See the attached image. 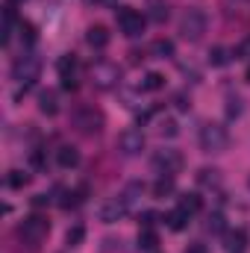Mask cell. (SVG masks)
Listing matches in <instances>:
<instances>
[{
  "instance_id": "8992f818",
  "label": "cell",
  "mask_w": 250,
  "mask_h": 253,
  "mask_svg": "<svg viewBox=\"0 0 250 253\" xmlns=\"http://www.w3.org/2000/svg\"><path fill=\"white\" fill-rule=\"evenodd\" d=\"M121 83V68L112 62H97L91 65V85L97 91H109Z\"/></svg>"
},
{
  "instance_id": "9c48e42d",
  "label": "cell",
  "mask_w": 250,
  "mask_h": 253,
  "mask_svg": "<svg viewBox=\"0 0 250 253\" xmlns=\"http://www.w3.org/2000/svg\"><path fill=\"white\" fill-rule=\"evenodd\" d=\"M144 144H147V138H144V132L135 129V126H126L124 132L118 135V150H121L124 156H138V153L144 150Z\"/></svg>"
},
{
  "instance_id": "8fae6325",
  "label": "cell",
  "mask_w": 250,
  "mask_h": 253,
  "mask_svg": "<svg viewBox=\"0 0 250 253\" xmlns=\"http://www.w3.org/2000/svg\"><path fill=\"white\" fill-rule=\"evenodd\" d=\"M126 212H129V203L124 200V194L121 197H109L103 206H100V221L103 224H115V221H121Z\"/></svg>"
},
{
  "instance_id": "9a60e30c",
  "label": "cell",
  "mask_w": 250,
  "mask_h": 253,
  "mask_svg": "<svg viewBox=\"0 0 250 253\" xmlns=\"http://www.w3.org/2000/svg\"><path fill=\"white\" fill-rule=\"evenodd\" d=\"M56 162H59V168H77L80 165V150L74 144H62L56 150Z\"/></svg>"
},
{
  "instance_id": "8d00e7d4",
  "label": "cell",
  "mask_w": 250,
  "mask_h": 253,
  "mask_svg": "<svg viewBox=\"0 0 250 253\" xmlns=\"http://www.w3.org/2000/svg\"><path fill=\"white\" fill-rule=\"evenodd\" d=\"M174 103H177L180 109H188V106H191V103L186 100V94H177V97H174Z\"/></svg>"
},
{
  "instance_id": "7c38bea8",
  "label": "cell",
  "mask_w": 250,
  "mask_h": 253,
  "mask_svg": "<svg viewBox=\"0 0 250 253\" xmlns=\"http://www.w3.org/2000/svg\"><path fill=\"white\" fill-rule=\"evenodd\" d=\"M224 248H227V253H245V248H248V230L245 227L230 230L227 239H224Z\"/></svg>"
},
{
  "instance_id": "e575fe53",
  "label": "cell",
  "mask_w": 250,
  "mask_h": 253,
  "mask_svg": "<svg viewBox=\"0 0 250 253\" xmlns=\"http://www.w3.org/2000/svg\"><path fill=\"white\" fill-rule=\"evenodd\" d=\"M183 253H209V248H206L203 242H191V245H188Z\"/></svg>"
},
{
  "instance_id": "d6986e66",
  "label": "cell",
  "mask_w": 250,
  "mask_h": 253,
  "mask_svg": "<svg viewBox=\"0 0 250 253\" xmlns=\"http://www.w3.org/2000/svg\"><path fill=\"white\" fill-rule=\"evenodd\" d=\"M174 50H177V47H174V42H171V39H156V42L150 44V53H153L156 59H171V56H174Z\"/></svg>"
},
{
  "instance_id": "6da1fadb",
  "label": "cell",
  "mask_w": 250,
  "mask_h": 253,
  "mask_svg": "<svg viewBox=\"0 0 250 253\" xmlns=\"http://www.w3.org/2000/svg\"><path fill=\"white\" fill-rule=\"evenodd\" d=\"M71 124L77 126V132H83V135H100L103 126H106V118H103V112L97 106L85 103V106H77L71 112Z\"/></svg>"
},
{
  "instance_id": "5b68a950",
  "label": "cell",
  "mask_w": 250,
  "mask_h": 253,
  "mask_svg": "<svg viewBox=\"0 0 250 253\" xmlns=\"http://www.w3.org/2000/svg\"><path fill=\"white\" fill-rule=\"evenodd\" d=\"M115 18H118V30L124 33L126 39L141 36L144 27H147V18H144L138 9H132V6H118V9H115Z\"/></svg>"
},
{
  "instance_id": "d6a6232c",
  "label": "cell",
  "mask_w": 250,
  "mask_h": 253,
  "mask_svg": "<svg viewBox=\"0 0 250 253\" xmlns=\"http://www.w3.org/2000/svg\"><path fill=\"white\" fill-rule=\"evenodd\" d=\"M236 59H248L250 62V36H245V39L239 42V47H236Z\"/></svg>"
},
{
  "instance_id": "d4e9b609",
  "label": "cell",
  "mask_w": 250,
  "mask_h": 253,
  "mask_svg": "<svg viewBox=\"0 0 250 253\" xmlns=\"http://www.w3.org/2000/svg\"><path fill=\"white\" fill-rule=\"evenodd\" d=\"M168 194H174V177H159L156 183H153V197H168Z\"/></svg>"
},
{
  "instance_id": "cb8c5ba5",
  "label": "cell",
  "mask_w": 250,
  "mask_h": 253,
  "mask_svg": "<svg viewBox=\"0 0 250 253\" xmlns=\"http://www.w3.org/2000/svg\"><path fill=\"white\" fill-rule=\"evenodd\" d=\"M85 242V227L83 224H74L68 233H65V245H71V248H80Z\"/></svg>"
},
{
  "instance_id": "4fadbf2b",
  "label": "cell",
  "mask_w": 250,
  "mask_h": 253,
  "mask_svg": "<svg viewBox=\"0 0 250 253\" xmlns=\"http://www.w3.org/2000/svg\"><path fill=\"white\" fill-rule=\"evenodd\" d=\"M39 112L42 115H47V118H53L56 112H59V94L56 91H39Z\"/></svg>"
},
{
  "instance_id": "e0dca14e",
  "label": "cell",
  "mask_w": 250,
  "mask_h": 253,
  "mask_svg": "<svg viewBox=\"0 0 250 253\" xmlns=\"http://www.w3.org/2000/svg\"><path fill=\"white\" fill-rule=\"evenodd\" d=\"M156 248H159V236H156V230H153V227H141V230H138V251L153 253Z\"/></svg>"
},
{
  "instance_id": "f35d334b",
  "label": "cell",
  "mask_w": 250,
  "mask_h": 253,
  "mask_svg": "<svg viewBox=\"0 0 250 253\" xmlns=\"http://www.w3.org/2000/svg\"><path fill=\"white\" fill-rule=\"evenodd\" d=\"M245 80H248V83H250V68H248V74H245Z\"/></svg>"
},
{
  "instance_id": "1f68e13d",
  "label": "cell",
  "mask_w": 250,
  "mask_h": 253,
  "mask_svg": "<svg viewBox=\"0 0 250 253\" xmlns=\"http://www.w3.org/2000/svg\"><path fill=\"white\" fill-rule=\"evenodd\" d=\"M141 191H144V186H141V183H129V186H126V191H124V200L132 206V203H135V197H138Z\"/></svg>"
},
{
  "instance_id": "83f0119b",
  "label": "cell",
  "mask_w": 250,
  "mask_h": 253,
  "mask_svg": "<svg viewBox=\"0 0 250 253\" xmlns=\"http://www.w3.org/2000/svg\"><path fill=\"white\" fill-rule=\"evenodd\" d=\"M18 33H21V42H24V44H33V42H36V27H33L30 21H21V24H18Z\"/></svg>"
},
{
  "instance_id": "f1b7e54d",
  "label": "cell",
  "mask_w": 250,
  "mask_h": 253,
  "mask_svg": "<svg viewBox=\"0 0 250 253\" xmlns=\"http://www.w3.org/2000/svg\"><path fill=\"white\" fill-rule=\"evenodd\" d=\"M206 230H209V233H227V224H224V215H221V212H215V215H209V224H206Z\"/></svg>"
},
{
  "instance_id": "52a82bcc",
  "label": "cell",
  "mask_w": 250,
  "mask_h": 253,
  "mask_svg": "<svg viewBox=\"0 0 250 253\" xmlns=\"http://www.w3.org/2000/svg\"><path fill=\"white\" fill-rule=\"evenodd\" d=\"M150 165H153L159 174L174 177V174H180V171H183V153H180V150H174V147H162V150H156V153H153Z\"/></svg>"
},
{
  "instance_id": "7a4b0ae2",
  "label": "cell",
  "mask_w": 250,
  "mask_h": 253,
  "mask_svg": "<svg viewBox=\"0 0 250 253\" xmlns=\"http://www.w3.org/2000/svg\"><path fill=\"white\" fill-rule=\"evenodd\" d=\"M197 141H200L203 153H224L230 147V132H227L224 124H203Z\"/></svg>"
},
{
  "instance_id": "2e32d148",
  "label": "cell",
  "mask_w": 250,
  "mask_h": 253,
  "mask_svg": "<svg viewBox=\"0 0 250 253\" xmlns=\"http://www.w3.org/2000/svg\"><path fill=\"white\" fill-rule=\"evenodd\" d=\"M18 24H21V21L15 18V9H12V3H9V6L3 9V44H6V47L12 44V33H15Z\"/></svg>"
},
{
  "instance_id": "836d02e7",
  "label": "cell",
  "mask_w": 250,
  "mask_h": 253,
  "mask_svg": "<svg viewBox=\"0 0 250 253\" xmlns=\"http://www.w3.org/2000/svg\"><path fill=\"white\" fill-rule=\"evenodd\" d=\"M227 103H230V106H227V118H239V115H242V100H239V97H230Z\"/></svg>"
},
{
  "instance_id": "ba28073f",
  "label": "cell",
  "mask_w": 250,
  "mask_h": 253,
  "mask_svg": "<svg viewBox=\"0 0 250 253\" xmlns=\"http://www.w3.org/2000/svg\"><path fill=\"white\" fill-rule=\"evenodd\" d=\"M39 71H42L39 56L24 53V56H18V59L12 62V80H18V83H24V85H33V83L39 80Z\"/></svg>"
},
{
  "instance_id": "44dd1931",
  "label": "cell",
  "mask_w": 250,
  "mask_h": 253,
  "mask_svg": "<svg viewBox=\"0 0 250 253\" xmlns=\"http://www.w3.org/2000/svg\"><path fill=\"white\" fill-rule=\"evenodd\" d=\"M183 212L188 215H197L200 212V206H203V200H200V194H194V191H186V194H180V203H177Z\"/></svg>"
},
{
  "instance_id": "30bf717a",
  "label": "cell",
  "mask_w": 250,
  "mask_h": 253,
  "mask_svg": "<svg viewBox=\"0 0 250 253\" xmlns=\"http://www.w3.org/2000/svg\"><path fill=\"white\" fill-rule=\"evenodd\" d=\"M77 56H62L59 62H56V71H59V80H62V88L65 91H77V85H80V77H77Z\"/></svg>"
},
{
  "instance_id": "4316f807",
  "label": "cell",
  "mask_w": 250,
  "mask_h": 253,
  "mask_svg": "<svg viewBox=\"0 0 250 253\" xmlns=\"http://www.w3.org/2000/svg\"><path fill=\"white\" fill-rule=\"evenodd\" d=\"M150 18H153L156 24L168 21V3H162V0H153V6H150Z\"/></svg>"
},
{
  "instance_id": "603a6c76",
  "label": "cell",
  "mask_w": 250,
  "mask_h": 253,
  "mask_svg": "<svg viewBox=\"0 0 250 253\" xmlns=\"http://www.w3.org/2000/svg\"><path fill=\"white\" fill-rule=\"evenodd\" d=\"M165 85V77L162 74H156V71H150V74H144V80H141V91H159Z\"/></svg>"
},
{
  "instance_id": "3957f363",
  "label": "cell",
  "mask_w": 250,
  "mask_h": 253,
  "mask_svg": "<svg viewBox=\"0 0 250 253\" xmlns=\"http://www.w3.org/2000/svg\"><path fill=\"white\" fill-rule=\"evenodd\" d=\"M47 233H50V221H47L44 215H30V218H24L21 227H18L21 242H27L30 248H39V245L47 239Z\"/></svg>"
},
{
  "instance_id": "ab89813d",
  "label": "cell",
  "mask_w": 250,
  "mask_h": 253,
  "mask_svg": "<svg viewBox=\"0 0 250 253\" xmlns=\"http://www.w3.org/2000/svg\"><path fill=\"white\" fill-rule=\"evenodd\" d=\"M9 3H12V6H15V3H24V0H9Z\"/></svg>"
},
{
  "instance_id": "5bb4252c",
  "label": "cell",
  "mask_w": 250,
  "mask_h": 253,
  "mask_svg": "<svg viewBox=\"0 0 250 253\" xmlns=\"http://www.w3.org/2000/svg\"><path fill=\"white\" fill-rule=\"evenodd\" d=\"M85 42H88L94 50H103V47L109 44V30H106L103 24H94V27H88V33H85Z\"/></svg>"
},
{
  "instance_id": "7402d4cb",
  "label": "cell",
  "mask_w": 250,
  "mask_h": 253,
  "mask_svg": "<svg viewBox=\"0 0 250 253\" xmlns=\"http://www.w3.org/2000/svg\"><path fill=\"white\" fill-rule=\"evenodd\" d=\"M197 183L206 186V189H218V186H221V171H215V168H200V171H197Z\"/></svg>"
},
{
  "instance_id": "f546056e",
  "label": "cell",
  "mask_w": 250,
  "mask_h": 253,
  "mask_svg": "<svg viewBox=\"0 0 250 253\" xmlns=\"http://www.w3.org/2000/svg\"><path fill=\"white\" fill-rule=\"evenodd\" d=\"M27 183H30V177H27L24 171H9V186H12V189H24Z\"/></svg>"
},
{
  "instance_id": "74e56055",
  "label": "cell",
  "mask_w": 250,
  "mask_h": 253,
  "mask_svg": "<svg viewBox=\"0 0 250 253\" xmlns=\"http://www.w3.org/2000/svg\"><path fill=\"white\" fill-rule=\"evenodd\" d=\"M91 3H97V6H115L118 0H91Z\"/></svg>"
},
{
  "instance_id": "d590c367",
  "label": "cell",
  "mask_w": 250,
  "mask_h": 253,
  "mask_svg": "<svg viewBox=\"0 0 250 253\" xmlns=\"http://www.w3.org/2000/svg\"><path fill=\"white\" fill-rule=\"evenodd\" d=\"M47 203H50L47 194H36V197H33V206H47Z\"/></svg>"
},
{
  "instance_id": "277c9868",
  "label": "cell",
  "mask_w": 250,
  "mask_h": 253,
  "mask_svg": "<svg viewBox=\"0 0 250 253\" xmlns=\"http://www.w3.org/2000/svg\"><path fill=\"white\" fill-rule=\"evenodd\" d=\"M206 12L203 9H197V6H191L183 12V18H180V36L186 39V42H200L203 39V33H206Z\"/></svg>"
},
{
  "instance_id": "484cf974",
  "label": "cell",
  "mask_w": 250,
  "mask_h": 253,
  "mask_svg": "<svg viewBox=\"0 0 250 253\" xmlns=\"http://www.w3.org/2000/svg\"><path fill=\"white\" fill-rule=\"evenodd\" d=\"M159 135H165V138H177V135H180V124H177L174 118H162V121H159Z\"/></svg>"
},
{
  "instance_id": "4dcf8cb0",
  "label": "cell",
  "mask_w": 250,
  "mask_h": 253,
  "mask_svg": "<svg viewBox=\"0 0 250 253\" xmlns=\"http://www.w3.org/2000/svg\"><path fill=\"white\" fill-rule=\"evenodd\" d=\"M159 221V212H153V209H144V212H138V224L141 227H153Z\"/></svg>"
},
{
  "instance_id": "ac0fdd59",
  "label": "cell",
  "mask_w": 250,
  "mask_h": 253,
  "mask_svg": "<svg viewBox=\"0 0 250 253\" xmlns=\"http://www.w3.org/2000/svg\"><path fill=\"white\" fill-rule=\"evenodd\" d=\"M188 221H191V215H188V212H183L180 206H177V209H171V212L165 215V224H168V227H171L174 233L186 230V227H188Z\"/></svg>"
},
{
  "instance_id": "ffe728a7",
  "label": "cell",
  "mask_w": 250,
  "mask_h": 253,
  "mask_svg": "<svg viewBox=\"0 0 250 253\" xmlns=\"http://www.w3.org/2000/svg\"><path fill=\"white\" fill-rule=\"evenodd\" d=\"M233 56H236V50H227V47L218 44V47L209 50V65H212V68H224V65H230Z\"/></svg>"
}]
</instances>
